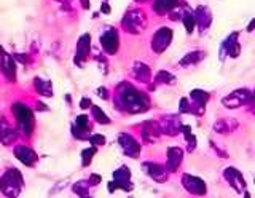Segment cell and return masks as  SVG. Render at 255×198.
Here are the masks:
<instances>
[{
    "label": "cell",
    "instance_id": "1",
    "mask_svg": "<svg viewBox=\"0 0 255 198\" xmlns=\"http://www.w3.org/2000/svg\"><path fill=\"white\" fill-rule=\"evenodd\" d=\"M115 104L120 110H126L129 114H140L145 112L150 106V101L143 93L135 90L129 83H122L117 88Z\"/></svg>",
    "mask_w": 255,
    "mask_h": 198
},
{
    "label": "cell",
    "instance_id": "4",
    "mask_svg": "<svg viewBox=\"0 0 255 198\" xmlns=\"http://www.w3.org/2000/svg\"><path fill=\"white\" fill-rule=\"evenodd\" d=\"M123 27L128 30L129 34H140L143 29H145L147 19L145 14L140 10H129L125 16H123Z\"/></svg>",
    "mask_w": 255,
    "mask_h": 198
},
{
    "label": "cell",
    "instance_id": "14",
    "mask_svg": "<svg viewBox=\"0 0 255 198\" xmlns=\"http://www.w3.org/2000/svg\"><path fill=\"white\" fill-rule=\"evenodd\" d=\"M143 168L147 170V173L153 178L156 182H164L167 179V173L163 166L155 165V163H143Z\"/></svg>",
    "mask_w": 255,
    "mask_h": 198
},
{
    "label": "cell",
    "instance_id": "30",
    "mask_svg": "<svg viewBox=\"0 0 255 198\" xmlns=\"http://www.w3.org/2000/svg\"><path fill=\"white\" fill-rule=\"evenodd\" d=\"M91 99L90 98H83L82 101H80V107L82 109H88V107H91Z\"/></svg>",
    "mask_w": 255,
    "mask_h": 198
},
{
    "label": "cell",
    "instance_id": "29",
    "mask_svg": "<svg viewBox=\"0 0 255 198\" xmlns=\"http://www.w3.org/2000/svg\"><path fill=\"white\" fill-rule=\"evenodd\" d=\"M88 182H90V186L93 187V186H98L99 182H101V176L99 174H91V178L88 179Z\"/></svg>",
    "mask_w": 255,
    "mask_h": 198
},
{
    "label": "cell",
    "instance_id": "35",
    "mask_svg": "<svg viewBox=\"0 0 255 198\" xmlns=\"http://www.w3.org/2000/svg\"><path fill=\"white\" fill-rule=\"evenodd\" d=\"M80 2H82V5H83V8H85V10L90 8V0H80Z\"/></svg>",
    "mask_w": 255,
    "mask_h": 198
},
{
    "label": "cell",
    "instance_id": "13",
    "mask_svg": "<svg viewBox=\"0 0 255 198\" xmlns=\"http://www.w3.org/2000/svg\"><path fill=\"white\" fill-rule=\"evenodd\" d=\"M16 136H18L16 130L5 120V118H2V120H0V142H2L3 146H10L16 139Z\"/></svg>",
    "mask_w": 255,
    "mask_h": 198
},
{
    "label": "cell",
    "instance_id": "21",
    "mask_svg": "<svg viewBox=\"0 0 255 198\" xmlns=\"http://www.w3.org/2000/svg\"><path fill=\"white\" fill-rule=\"evenodd\" d=\"M91 114L94 117V120L98 122L99 125H109L110 123V118L104 114V110L98 106H91Z\"/></svg>",
    "mask_w": 255,
    "mask_h": 198
},
{
    "label": "cell",
    "instance_id": "10",
    "mask_svg": "<svg viewBox=\"0 0 255 198\" xmlns=\"http://www.w3.org/2000/svg\"><path fill=\"white\" fill-rule=\"evenodd\" d=\"M171 38H172L171 29L161 27V29H159L158 32L155 34L153 40H151V46H153V50H155L156 53H163V51L167 48V46H169Z\"/></svg>",
    "mask_w": 255,
    "mask_h": 198
},
{
    "label": "cell",
    "instance_id": "6",
    "mask_svg": "<svg viewBox=\"0 0 255 198\" xmlns=\"http://www.w3.org/2000/svg\"><path fill=\"white\" fill-rule=\"evenodd\" d=\"M101 45H102V48L106 50V53L115 54L118 51V45H120L117 29L109 27V29L104 30V34L101 35Z\"/></svg>",
    "mask_w": 255,
    "mask_h": 198
},
{
    "label": "cell",
    "instance_id": "32",
    "mask_svg": "<svg viewBox=\"0 0 255 198\" xmlns=\"http://www.w3.org/2000/svg\"><path fill=\"white\" fill-rule=\"evenodd\" d=\"M101 11H102V13H106V14H109V13H110V5L104 2V3L101 5Z\"/></svg>",
    "mask_w": 255,
    "mask_h": 198
},
{
    "label": "cell",
    "instance_id": "7",
    "mask_svg": "<svg viewBox=\"0 0 255 198\" xmlns=\"http://www.w3.org/2000/svg\"><path fill=\"white\" fill-rule=\"evenodd\" d=\"M118 142H120V146H122L125 155L131 157V158H137L139 157V154H140L139 142L135 141L132 136H129L128 133H122V134H120V136H118Z\"/></svg>",
    "mask_w": 255,
    "mask_h": 198
},
{
    "label": "cell",
    "instance_id": "31",
    "mask_svg": "<svg viewBox=\"0 0 255 198\" xmlns=\"http://www.w3.org/2000/svg\"><path fill=\"white\" fill-rule=\"evenodd\" d=\"M98 94L102 98V99H107L109 98V93H107V90L106 88H99L98 90Z\"/></svg>",
    "mask_w": 255,
    "mask_h": 198
},
{
    "label": "cell",
    "instance_id": "24",
    "mask_svg": "<svg viewBox=\"0 0 255 198\" xmlns=\"http://www.w3.org/2000/svg\"><path fill=\"white\" fill-rule=\"evenodd\" d=\"M88 139H90L93 147H102L104 144H106V138H104L102 134H93V136H90Z\"/></svg>",
    "mask_w": 255,
    "mask_h": 198
},
{
    "label": "cell",
    "instance_id": "36",
    "mask_svg": "<svg viewBox=\"0 0 255 198\" xmlns=\"http://www.w3.org/2000/svg\"><path fill=\"white\" fill-rule=\"evenodd\" d=\"M3 53V50H2V45H0V54H2Z\"/></svg>",
    "mask_w": 255,
    "mask_h": 198
},
{
    "label": "cell",
    "instance_id": "16",
    "mask_svg": "<svg viewBox=\"0 0 255 198\" xmlns=\"http://www.w3.org/2000/svg\"><path fill=\"white\" fill-rule=\"evenodd\" d=\"M182 162V150L179 147H171L167 152V168L169 171H175Z\"/></svg>",
    "mask_w": 255,
    "mask_h": 198
},
{
    "label": "cell",
    "instance_id": "34",
    "mask_svg": "<svg viewBox=\"0 0 255 198\" xmlns=\"http://www.w3.org/2000/svg\"><path fill=\"white\" fill-rule=\"evenodd\" d=\"M14 58L18 59V61H21V62H26L27 59H26V54H14Z\"/></svg>",
    "mask_w": 255,
    "mask_h": 198
},
{
    "label": "cell",
    "instance_id": "38",
    "mask_svg": "<svg viewBox=\"0 0 255 198\" xmlns=\"http://www.w3.org/2000/svg\"><path fill=\"white\" fill-rule=\"evenodd\" d=\"M58 2H64V0H58Z\"/></svg>",
    "mask_w": 255,
    "mask_h": 198
},
{
    "label": "cell",
    "instance_id": "3",
    "mask_svg": "<svg viewBox=\"0 0 255 198\" xmlns=\"http://www.w3.org/2000/svg\"><path fill=\"white\" fill-rule=\"evenodd\" d=\"M13 114L16 117V122H18L19 130L24 133V136H30L34 133V114L32 110L26 106V104H21V102H16L13 104Z\"/></svg>",
    "mask_w": 255,
    "mask_h": 198
},
{
    "label": "cell",
    "instance_id": "8",
    "mask_svg": "<svg viewBox=\"0 0 255 198\" xmlns=\"http://www.w3.org/2000/svg\"><path fill=\"white\" fill-rule=\"evenodd\" d=\"M13 154L22 165L29 166V168H32V166L37 165L38 157L34 152V149H30L29 146H16L14 150H13Z\"/></svg>",
    "mask_w": 255,
    "mask_h": 198
},
{
    "label": "cell",
    "instance_id": "5",
    "mask_svg": "<svg viewBox=\"0 0 255 198\" xmlns=\"http://www.w3.org/2000/svg\"><path fill=\"white\" fill-rule=\"evenodd\" d=\"M117 189H122V190H126V192H129L132 190V182H131V173H129V168L128 166H122V168H118L115 173H114V181L109 184V192H115Z\"/></svg>",
    "mask_w": 255,
    "mask_h": 198
},
{
    "label": "cell",
    "instance_id": "12",
    "mask_svg": "<svg viewBox=\"0 0 255 198\" xmlns=\"http://www.w3.org/2000/svg\"><path fill=\"white\" fill-rule=\"evenodd\" d=\"M0 67H2V72L8 80L16 82V66H14L13 56H10V54H6V53L0 54Z\"/></svg>",
    "mask_w": 255,
    "mask_h": 198
},
{
    "label": "cell",
    "instance_id": "9",
    "mask_svg": "<svg viewBox=\"0 0 255 198\" xmlns=\"http://www.w3.org/2000/svg\"><path fill=\"white\" fill-rule=\"evenodd\" d=\"M72 134L77 138V139H88L91 134V123H90V118L86 115H78L77 120L72 125Z\"/></svg>",
    "mask_w": 255,
    "mask_h": 198
},
{
    "label": "cell",
    "instance_id": "20",
    "mask_svg": "<svg viewBox=\"0 0 255 198\" xmlns=\"http://www.w3.org/2000/svg\"><path fill=\"white\" fill-rule=\"evenodd\" d=\"M90 182L88 181H78L77 184H74V187H72V190L78 195V197H88L90 195Z\"/></svg>",
    "mask_w": 255,
    "mask_h": 198
},
{
    "label": "cell",
    "instance_id": "2",
    "mask_svg": "<svg viewBox=\"0 0 255 198\" xmlns=\"http://www.w3.org/2000/svg\"><path fill=\"white\" fill-rule=\"evenodd\" d=\"M24 179L21 176V173L18 170H8L5 174L0 178V192L6 197H18L22 190Z\"/></svg>",
    "mask_w": 255,
    "mask_h": 198
},
{
    "label": "cell",
    "instance_id": "11",
    "mask_svg": "<svg viewBox=\"0 0 255 198\" xmlns=\"http://www.w3.org/2000/svg\"><path fill=\"white\" fill-rule=\"evenodd\" d=\"M91 50V37L90 34H85L80 37V40L77 43V54H75V64L82 67L83 66V61L88 58Z\"/></svg>",
    "mask_w": 255,
    "mask_h": 198
},
{
    "label": "cell",
    "instance_id": "18",
    "mask_svg": "<svg viewBox=\"0 0 255 198\" xmlns=\"http://www.w3.org/2000/svg\"><path fill=\"white\" fill-rule=\"evenodd\" d=\"M132 75L140 82H148L150 80V67L142 64V62H135L132 66Z\"/></svg>",
    "mask_w": 255,
    "mask_h": 198
},
{
    "label": "cell",
    "instance_id": "22",
    "mask_svg": "<svg viewBox=\"0 0 255 198\" xmlns=\"http://www.w3.org/2000/svg\"><path fill=\"white\" fill-rule=\"evenodd\" d=\"M158 130L153 126V123H147L145 126L142 128V134H143V139H145L147 142H151L156 136H158Z\"/></svg>",
    "mask_w": 255,
    "mask_h": 198
},
{
    "label": "cell",
    "instance_id": "37",
    "mask_svg": "<svg viewBox=\"0 0 255 198\" xmlns=\"http://www.w3.org/2000/svg\"><path fill=\"white\" fill-rule=\"evenodd\" d=\"M137 2H143V0H137Z\"/></svg>",
    "mask_w": 255,
    "mask_h": 198
},
{
    "label": "cell",
    "instance_id": "27",
    "mask_svg": "<svg viewBox=\"0 0 255 198\" xmlns=\"http://www.w3.org/2000/svg\"><path fill=\"white\" fill-rule=\"evenodd\" d=\"M198 56H201V54H199V53H191V54H187V56L182 59L180 64H182V66H188L190 62H195V61H198V59H201V58H198Z\"/></svg>",
    "mask_w": 255,
    "mask_h": 198
},
{
    "label": "cell",
    "instance_id": "15",
    "mask_svg": "<svg viewBox=\"0 0 255 198\" xmlns=\"http://www.w3.org/2000/svg\"><path fill=\"white\" fill-rule=\"evenodd\" d=\"M183 186H185L187 190H190V192H193V194H204L206 192L204 182L196 179V178H191V176H183Z\"/></svg>",
    "mask_w": 255,
    "mask_h": 198
},
{
    "label": "cell",
    "instance_id": "25",
    "mask_svg": "<svg viewBox=\"0 0 255 198\" xmlns=\"http://www.w3.org/2000/svg\"><path fill=\"white\" fill-rule=\"evenodd\" d=\"M174 82V77L171 74H167L166 70H161L158 75H156V83H172Z\"/></svg>",
    "mask_w": 255,
    "mask_h": 198
},
{
    "label": "cell",
    "instance_id": "19",
    "mask_svg": "<svg viewBox=\"0 0 255 198\" xmlns=\"http://www.w3.org/2000/svg\"><path fill=\"white\" fill-rule=\"evenodd\" d=\"M179 0H156L155 2V11L159 14H164L167 11H171L172 8H175Z\"/></svg>",
    "mask_w": 255,
    "mask_h": 198
},
{
    "label": "cell",
    "instance_id": "33",
    "mask_svg": "<svg viewBox=\"0 0 255 198\" xmlns=\"http://www.w3.org/2000/svg\"><path fill=\"white\" fill-rule=\"evenodd\" d=\"M37 110H40V112H43V110H48V106H45L43 102H37Z\"/></svg>",
    "mask_w": 255,
    "mask_h": 198
},
{
    "label": "cell",
    "instance_id": "23",
    "mask_svg": "<svg viewBox=\"0 0 255 198\" xmlns=\"http://www.w3.org/2000/svg\"><path fill=\"white\" fill-rule=\"evenodd\" d=\"M98 152V147H90V149H85L82 152V165L83 166H90L93 157Z\"/></svg>",
    "mask_w": 255,
    "mask_h": 198
},
{
    "label": "cell",
    "instance_id": "28",
    "mask_svg": "<svg viewBox=\"0 0 255 198\" xmlns=\"http://www.w3.org/2000/svg\"><path fill=\"white\" fill-rule=\"evenodd\" d=\"M191 98H193L195 101H206L207 99V94L206 93H203V91H193L191 93Z\"/></svg>",
    "mask_w": 255,
    "mask_h": 198
},
{
    "label": "cell",
    "instance_id": "26",
    "mask_svg": "<svg viewBox=\"0 0 255 198\" xmlns=\"http://www.w3.org/2000/svg\"><path fill=\"white\" fill-rule=\"evenodd\" d=\"M183 24H185V27H187V32H191L195 27V18L191 16L190 13H187L185 16H183Z\"/></svg>",
    "mask_w": 255,
    "mask_h": 198
},
{
    "label": "cell",
    "instance_id": "17",
    "mask_svg": "<svg viewBox=\"0 0 255 198\" xmlns=\"http://www.w3.org/2000/svg\"><path fill=\"white\" fill-rule=\"evenodd\" d=\"M34 86H35V90L42 94V96H46V98L53 96V86L48 80H43V78L35 77L34 78Z\"/></svg>",
    "mask_w": 255,
    "mask_h": 198
}]
</instances>
